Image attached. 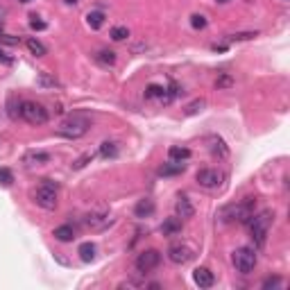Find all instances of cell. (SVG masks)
<instances>
[{
    "mask_svg": "<svg viewBox=\"0 0 290 290\" xmlns=\"http://www.w3.org/2000/svg\"><path fill=\"white\" fill-rule=\"evenodd\" d=\"M18 3H23V5H27V3H32V0H18Z\"/></svg>",
    "mask_w": 290,
    "mask_h": 290,
    "instance_id": "cell-39",
    "label": "cell"
},
{
    "mask_svg": "<svg viewBox=\"0 0 290 290\" xmlns=\"http://www.w3.org/2000/svg\"><path fill=\"white\" fill-rule=\"evenodd\" d=\"M218 3H220V5H224V3H229V0H218Z\"/></svg>",
    "mask_w": 290,
    "mask_h": 290,
    "instance_id": "cell-40",
    "label": "cell"
},
{
    "mask_svg": "<svg viewBox=\"0 0 290 290\" xmlns=\"http://www.w3.org/2000/svg\"><path fill=\"white\" fill-rule=\"evenodd\" d=\"M209 150H211V154L218 157V159L229 157V147L224 145V141L220 139V136H209Z\"/></svg>",
    "mask_w": 290,
    "mask_h": 290,
    "instance_id": "cell-13",
    "label": "cell"
},
{
    "mask_svg": "<svg viewBox=\"0 0 290 290\" xmlns=\"http://www.w3.org/2000/svg\"><path fill=\"white\" fill-rule=\"evenodd\" d=\"M100 157H105V159L118 157V143H113V141H105V143L100 145Z\"/></svg>",
    "mask_w": 290,
    "mask_h": 290,
    "instance_id": "cell-25",
    "label": "cell"
},
{
    "mask_svg": "<svg viewBox=\"0 0 290 290\" xmlns=\"http://www.w3.org/2000/svg\"><path fill=\"white\" fill-rule=\"evenodd\" d=\"M182 231V218H168V220H163L161 224V234L163 236H177V234Z\"/></svg>",
    "mask_w": 290,
    "mask_h": 290,
    "instance_id": "cell-15",
    "label": "cell"
},
{
    "mask_svg": "<svg viewBox=\"0 0 290 290\" xmlns=\"http://www.w3.org/2000/svg\"><path fill=\"white\" fill-rule=\"evenodd\" d=\"M186 170V166L182 161H172V163H166V166L159 168V175L161 177H172V175H182Z\"/></svg>",
    "mask_w": 290,
    "mask_h": 290,
    "instance_id": "cell-18",
    "label": "cell"
},
{
    "mask_svg": "<svg viewBox=\"0 0 290 290\" xmlns=\"http://www.w3.org/2000/svg\"><path fill=\"white\" fill-rule=\"evenodd\" d=\"M193 281H195V286H200V288H211L213 283H216V277H213V272L209 267H198V270L193 272Z\"/></svg>",
    "mask_w": 290,
    "mask_h": 290,
    "instance_id": "cell-12",
    "label": "cell"
},
{
    "mask_svg": "<svg viewBox=\"0 0 290 290\" xmlns=\"http://www.w3.org/2000/svg\"><path fill=\"white\" fill-rule=\"evenodd\" d=\"M175 211H177V218H182V220H188V218L195 216V206L190 204V200L186 195H179V200L175 202Z\"/></svg>",
    "mask_w": 290,
    "mask_h": 290,
    "instance_id": "cell-11",
    "label": "cell"
},
{
    "mask_svg": "<svg viewBox=\"0 0 290 290\" xmlns=\"http://www.w3.org/2000/svg\"><path fill=\"white\" fill-rule=\"evenodd\" d=\"M254 206H256L254 198H245L243 202H238V204L222 206L218 218H220L222 222H247V218L254 213Z\"/></svg>",
    "mask_w": 290,
    "mask_h": 290,
    "instance_id": "cell-2",
    "label": "cell"
},
{
    "mask_svg": "<svg viewBox=\"0 0 290 290\" xmlns=\"http://www.w3.org/2000/svg\"><path fill=\"white\" fill-rule=\"evenodd\" d=\"M279 286H281V279L279 277H267L263 281V288H279Z\"/></svg>",
    "mask_w": 290,
    "mask_h": 290,
    "instance_id": "cell-35",
    "label": "cell"
},
{
    "mask_svg": "<svg viewBox=\"0 0 290 290\" xmlns=\"http://www.w3.org/2000/svg\"><path fill=\"white\" fill-rule=\"evenodd\" d=\"M168 157H170V161H186V159H190V150L182 145H172L168 150Z\"/></svg>",
    "mask_w": 290,
    "mask_h": 290,
    "instance_id": "cell-20",
    "label": "cell"
},
{
    "mask_svg": "<svg viewBox=\"0 0 290 290\" xmlns=\"http://www.w3.org/2000/svg\"><path fill=\"white\" fill-rule=\"evenodd\" d=\"M254 36H256V32H236V34H229L227 39L229 41H249Z\"/></svg>",
    "mask_w": 290,
    "mask_h": 290,
    "instance_id": "cell-30",
    "label": "cell"
},
{
    "mask_svg": "<svg viewBox=\"0 0 290 290\" xmlns=\"http://www.w3.org/2000/svg\"><path fill=\"white\" fill-rule=\"evenodd\" d=\"M154 200H150V198H145V200H141L139 204L134 206V213H136V218H150L152 213H154Z\"/></svg>",
    "mask_w": 290,
    "mask_h": 290,
    "instance_id": "cell-17",
    "label": "cell"
},
{
    "mask_svg": "<svg viewBox=\"0 0 290 290\" xmlns=\"http://www.w3.org/2000/svg\"><path fill=\"white\" fill-rule=\"evenodd\" d=\"M93 161V152H86V154H82L80 159H75L73 161V170H82V168L86 166V163Z\"/></svg>",
    "mask_w": 290,
    "mask_h": 290,
    "instance_id": "cell-28",
    "label": "cell"
},
{
    "mask_svg": "<svg viewBox=\"0 0 290 290\" xmlns=\"http://www.w3.org/2000/svg\"><path fill=\"white\" fill-rule=\"evenodd\" d=\"M66 3H68V5H78L80 0H66Z\"/></svg>",
    "mask_w": 290,
    "mask_h": 290,
    "instance_id": "cell-38",
    "label": "cell"
},
{
    "mask_svg": "<svg viewBox=\"0 0 290 290\" xmlns=\"http://www.w3.org/2000/svg\"><path fill=\"white\" fill-rule=\"evenodd\" d=\"M18 116L25 120V123H30V125H43L48 120V109L39 105V102H21V111H18Z\"/></svg>",
    "mask_w": 290,
    "mask_h": 290,
    "instance_id": "cell-5",
    "label": "cell"
},
{
    "mask_svg": "<svg viewBox=\"0 0 290 290\" xmlns=\"http://www.w3.org/2000/svg\"><path fill=\"white\" fill-rule=\"evenodd\" d=\"M93 59H95L98 66L102 68H113L116 66V52L113 50H98L95 54H93Z\"/></svg>",
    "mask_w": 290,
    "mask_h": 290,
    "instance_id": "cell-14",
    "label": "cell"
},
{
    "mask_svg": "<svg viewBox=\"0 0 290 290\" xmlns=\"http://www.w3.org/2000/svg\"><path fill=\"white\" fill-rule=\"evenodd\" d=\"M145 98L147 100H152V98H161V100L168 102V95H166V89H163L161 84H150L145 89Z\"/></svg>",
    "mask_w": 290,
    "mask_h": 290,
    "instance_id": "cell-23",
    "label": "cell"
},
{
    "mask_svg": "<svg viewBox=\"0 0 290 290\" xmlns=\"http://www.w3.org/2000/svg\"><path fill=\"white\" fill-rule=\"evenodd\" d=\"M231 263L240 275H249L256 267V249L254 247H238L231 254Z\"/></svg>",
    "mask_w": 290,
    "mask_h": 290,
    "instance_id": "cell-3",
    "label": "cell"
},
{
    "mask_svg": "<svg viewBox=\"0 0 290 290\" xmlns=\"http://www.w3.org/2000/svg\"><path fill=\"white\" fill-rule=\"evenodd\" d=\"M234 84H236V80H234L229 73H222L220 78L216 80V89H220V91H222V89H231Z\"/></svg>",
    "mask_w": 290,
    "mask_h": 290,
    "instance_id": "cell-26",
    "label": "cell"
},
{
    "mask_svg": "<svg viewBox=\"0 0 290 290\" xmlns=\"http://www.w3.org/2000/svg\"><path fill=\"white\" fill-rule=\"evenodd\" d=\"M39 84H41V86H52V89H54V86H59V82L54 80V78H50L48 73H41V75H39Z\"/></svg>",
    "mask_w": 290,
    "mask_h": 290,
    "instance_id": "cell-33",
    "label": "cell"
},
{
    "mask_svg": "<svg viewBox=\"0 0 290 290\" xmlns=\"http://www.w3.org/2000/svg\"><path fill=\"white\" fill-rule=\"evenodd\" d=\"M0 43H7V46H18V39H16V36L5 34V32H0Z\"/></svg>",
    "mask_w": 290,
    "mask_h": 290,
    "instance_id": "cell-36",
    "label": "cell"
},
{
    "mask_svg": "<svg viewBox=\"0 0 290 290\" xmlns=\"http://www.w3.org/2000/svg\"><path fill=\"white\" fill-rule=\"evenodd\" d=\"M84 224L91 229V231H102V229H107L109 224H113V218L109 211H91L84 216Z\"/></svg>",
    "mask_w": 290,
    "mask_h": 290,
    "instance_id": "cell-7",
    "label": "cell"
},
{
    "mask_svg": "<svg viewBox=\"0 0 290 290\" xmlns=\"http://www.w3.org/2000/svg\"><path fill=\"white\" fill-rule=\"evenodd\" d=\"M95 252H98V247L93 243H82L80 245V256H82L84 263H91V261L95 259Z\"/></svg>",
    "mask_w": 290,
    "mask_h": 290,
    "instance_id": "cell-21",
    "label": "cell"
},
{
    "mask_svg": "<svg viewBox=\"0 0 290 290\" xmlns=\"http://www.w3.org/2000/svg\"><path fill=\"white\" fill-rule=\"evenodd\" d=\"M89 127H91L89 120L75 116V118H70V120H66V123L59 125L57 134L64 136V139H73V141H75V139H82V136L89 132Z\"/></svg>",
    "mask_w": 290,
    "mask_h": 290,
    "instance_id": "cell-4",
    "label": "cell"
},
{
    "mask_svg": "<svg viewBox=\"0 0 290 290\" xmlns=\"http://www.w3.org/2000/svg\"><path fill=\"white\" fill-rule=\"evenodd\" d=\"M34 204L36 206H41V209H46V211H52V209H57V188H50V186H39V188L34 190Z\"/></svg>",
    "mask_w": 290,
    "mask_h": 290,
    "instance_id": "cell-6",
    "label": "cell"
},
{
    "mask_svg": "<svg viewBox=\"0 0 290 290\" xmlns=\"http://www.w3.org/2000/svg\"><path fill=\"white\" fill-rule=\"evenodd\" d=\"M30 27H32V30H46V23H43L36 14H32L30 16Z\"/></svg>",
    "mask_w": 290,
    "mask_h": 290,
    "instance_id": "cell-34",
    "label": "cell"
},
{
    "mask_svg": "<svg viewBox=\"0 0 290 290\" xmlns=\"http://www.w3.org/2000/svg\"><path fill=\"white\" fill-rule=\"evenodd\" d=\"M275 220V211L265 209L261 213H252L247 218V227H249V234H252V240H254L256 247H263L265 245V238H267V231H270V224Z\"/></svg>",
    "mask_w": 290,
    "mask_h": 290,
    "instance_id": "cell-1",
    "label": "cell"
},
{
    "mask_svg": "<svg viewBox=\"0 0 290 290\" xmlns=\"http://www.w3.org/2000/svg\"><path fill=\"white\" fill-rule=\"evenodd\" d=\"M0 62H3V64H9V62H12V59H9L7 54L3 52V48H0Z\"/></svg>",
    "mask_w": 290,
    "mask_h": 290,
    "instance_id": "cell-37",
    "label": "cell"
},
{
    "mask_svg": "<svg viewBox=\"0 0 290 290\" xmlns=\"http://www.w3.org/2000/svg\"><path fill=\"white\" fill-rule=\"evenodd\" d=\"M190 25H193L195 30H204V27H206V18L202 14H193V16H190Z\"/></svg>",
    "mask_w": 290,
    "mask_h": 290,
    "instance_id": "cell-32",
    "label": "cell"
},
{
    "mask_svg": "<svg viewBox=\"0 0 290 290\" xmlns=\"http://www.w3.org/2000/svg\"><path fill=\"white\" fill-rule=\"evenodd\" d=\"M161 263V252L157 249H145L136 256V270L139 272H152L154 267H159Z\"/></svg>",
    "mask_w": 290,
    "mask_h": 290,
    "instance_id": "cell-9",
    "label": "cell"
},
{
    "mask_svg": "<svg viewBox=\"0 0 290 290\" xmlns=\"http://www.w3.org/2000/svg\"><path fill=\"white\" fill-rule=\"evenodd\" d=\"M52 236L57 240H62V243H70V240L75 238V229L70 227V224H62V227H57L52 231Z\"/></svg>",
    "mask_w": 290,
    "mask_h": 290,
    "instance_id": "cell-19",
    "label": "cell"
},
{
    "mask_svg": "<svg viewBox=\"0 0 290 290\" xmlns=\"http://www.w3.org/2000/svg\"><path fill=\"white\" fill-rule=\"evenodd\" d=\"M0 184L3 186H12L14 184V175L9 168H0Z\"/></svg>",
    "mask_w": 290,
    "mask_h": 290,
    "instance_id": "cell-31",
    "label": "cell"
},
{
    "mask_svg": "<svg viewBox=\"0 0 290 290\" xmlns=\"http://www.w3.org/2000/svg\"><path fill=\"white\" fill-rule=\"evenodd\" d=\"M48 161H50V154H48V152H27V154L23 157V163L27 168L41 166V163H48Z\"/></svg>",
    "mask_w": 290,
    "mask_h": 290,
    "instance_id": "cell-16",
    "label": "cell"
},
{
    "mask_svg": "<svg viewBox=\"0 0 290 290\" xmlns=\"http://www.w3.org/2000/svg\"><path fill=\"white\" fill-rule=\"evenodd\" d=\"M129 36V30L125 25H116V27H111V39L113 41H125Z\"/></svg>",
    "mask_w": 290,
    "mask_h": 290,
    "instance_id": "cell-27",
    "label": "cell"
},
{
    "mask_svg": "<svg viewBox=\"0 0 290 290\" xmlns=\"http://www.w3.org/2000/svg\"><path fill=\"white\" fill-rule=\"evenodd\" d=\"M204 107H206V102H204V100H195V102H190V105L186 107V116H195V113H200Z\"/></svg>",
    "mask_w": 290,
    "mask_h": 290,
    "instance_id": "cell-29",
    "label": "cell"
},
{
    "mask_svg": "<svg viewBox=\"0 0 290 290\" xmlns=\"http://www.w3.org/2000/svg\"><path fill=\"white\" fill-rule=\"evenodd\" d=\"M27 50L34 54V57H43V54L48 52V48L43 46L39 39H34V36H32V39H27Z\"/></svg>",
    "mask_w": 290,
    "mask_h": 290,
    "instance_id": "cell-24",
    "label": "cell"
},
{
    "mask_svg": "<svg viewBox=\"0 0 290 290\" xmlns=\"http://www.w3.org/2000/svg\"><path fill=\"white\" fill-rule=\"evenodd\" d=\"M86 23H89L91 30H100L105 25V14L102 12H89L86 14Z\"/></svg>",
    "mask_w": 290,
    "mask_h": 290,
    "instance_id": "cell-22",
    "label": "cell"
},
{
    "mask_svg": "<svg viewBox=\"0 0 290 290\" xmlns=\"http://www.w3.org/2000/svg\"><path fill=\"white\" fill-rule=\"evenodd\" d=\"M224 175L220 170H216V168H202V170L195 175V182H198L202 188H218V186L222 184Z\"/></svg>",
    "mask_w": 290,
    "mask_h": 290,
    "instance_id": "cell-10",
    "label": "cell"
},
{
    "mask_svg": "<svg viewBox=\"0 0 290 290\" xmlns=\"http://www.w3.org/2000/svg\"><path fill=\"white\" fill-rule=\"evenodd\" d=\"M193 256H195V252L188 243H175L168 247V259H170L175 265H186Z\"/></svg>",
    "mask_w": 290,
    "mask_h": 290,
    "instance_id": "cell-8",
    "label": "cell"
}]
</instances>
